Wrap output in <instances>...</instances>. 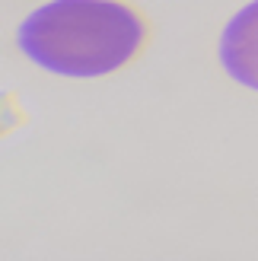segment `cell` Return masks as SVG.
<instances>
[{
	"mask_svg": "<svg viewBox=\"0 0 258 261\" xmlns=\"http://www.w3.org/2000/svg\"><path fill=\"white\" fill-rule=\"evenodd\" d=\"M217 61L242 89L258 93V0L239 7L217 38Z\"/></svg>",
	"mask_w": 258,
	"mask_h": 261,
	"instance_id": "obj_2",
	"label": "cell"
},
{
	"mask_svg": "<svg viewBox=\"0 0 258 261\" xmlns=\"http://www.w3.org/2000/svg\"><path fill=\"white\" fill-rule=\"evenodd\" d=\"M147 38V16L124 0H48L16 25L19 55L67 80L118 73L137 61Z\"/></svg>",
	"mask_w": 258,
	"mask_h": 261,
	"instance_id": "obj_1",
	"label": "cell"
}]
</instances>
